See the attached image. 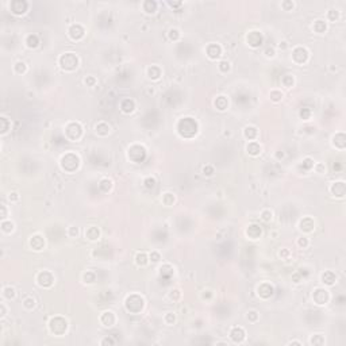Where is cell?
Wrapping results in <instances>:
<instances>
[{
    "label": "cell",
    "mask_w": 346,
    "mask_h": 346,
    "mask_svg": "<svg viewBox=\"0 0 346 346\" xmlns=\"http://www.w3.org/2000/svg\"><path fill=\"white\" fill-rule=\"evenodd\" d=\"M87 235H88V238L89 239H96L99 237V230L98 229H89L88 231H87Z\"/></svg>",
    "instance_id": "18"
},
{
    "label": "cell",
    "mask_w": 346,
    "mask_h": 346,
    "mask_svg": "<svg viewBox=\"0 0 346 346\" xmlns=\"http://www.w3.org/2000/svg\"><path fill=\"white\" fill-rule=\"evenodd\" d=\"M27 8V3L26 1H20V0H16V1H12L11 3V9H12L14 14H23Z\"/></svg>",
    "instance_id": "4"
},
{
    "label": "cell",
    "mask_w": 346,
    "mask_h": 346,
    "mask_svg": "<svg viewBox=\"0 0 346 346\" xmlns=\"http://www.w3.org/2000/svg\"><path fill=\"white\" fill-rule=\"evenodd\" d=\"M334 18H337V12L334 14V11H331L330 12V19H334Z\"/></svg>",
    "instance_id": "40"
},
{
    "label": "cell",
    "mask_w": 346,
    "mask_h": 346,
    "mask_svg": "<svg viewBox=\"0 0 346 346\" xmlns=\"http://www.w3.org/2000/svg\"><path fill=\"white\" fill-rule=\"evenodd\" d=\"M256 314H257V312H254V311H252V312H250V318H252L253 320L257 318V315H256Z\"/></svg>",
    "instance_id": "37"
},
{
    "label": "cell",
    "mask_w": 346,
    "mask_h": 346,
    "mask_svg": "<svg viewBox=\"0 0 346 346\" xmlns=\"http://www.w3.org/2000/svg\"><path fill=\"white\" fill-rule=\"evenodd\" d=\"M88 83H89V84H93V83H95V80H93V79H89Z\"/></svg>",
    "instance_id": "41"
},
{
    "label": "cell",
    "mask_w": 346,
    "mask_h": 346,
    "mask_svg": "<svg viewBox=\"0 0 346 346\" xmlns=\"http://www.w3.org/2000/svg\"><path fill=\"white\" fill-rule=\"evenodd\" d=\"M272 96H273V100H279L281 98V93L279 92H272Z\"/></svg>",
    "instance_id": "33"
},
{
    "label": "cell",
    "mask_w": 346,
    "mask_h": 346,
    "mask_svg": "<svg viewBox=\"0 0 346 346\" xmlns=\"http://www.w3.org/2000/svg\"><path fill=\"white\" fill-rule=\"evenodd\" d=\"M300 115H302V118L307 119V118H308V115H310V111H308V110H306V108H303L302 112H300Z\"/></svg>",
    "instance_id": "26"
},
{
    "label": "cell",
    "mask_w": 346,
    "mask_h": 346,
    "mask_svg": "<svg viewBox=\"0 0 346 346\" xmlns=\"http://www.w3.org/2000/svg\"><path fill=\"white\" fill-rule=\"evenodd\" d=\"M24 306L26 307L34 306V300H33V299H26V300H24Z\"/></svg>",
    "instance_id": "30"
},
{
    "label": "cell",
    "mask_w": 346,
    "mask_h": 346,
    "mask_svg": "<svg viewBox=\"0 0 346 346\" xmlns=\"http://www.w3.org/2000/svg\"><path fill=\"white\" fill-rule=\"evenodd\" d=\"M133 108H134V103H133V100H130V99L124 100L123 104H122V110H123L124 112L133 111Z\"/></svg>",
    "instance_id": "14"
},
{
    "label": "cell",
    "mask_w": 346,
    "mask_h": 346,
    "mask_svg": "<svg viewBox=\"0 0 346 346\" xmlns=\"http://www.w3.org/2000/svg\"><path fill=\"white\" fill-rule=\"evenodd\" d=\"M216 106H218V108H219V110H225V108H226V106H227L226 99H225V98H219L216 100Z\"/></svg>",
    "instance_id": "20"
},
{
    "label": "cell",
    "mask_w": 346,
    "mask_h": 346,
    "mask_svg": "<svg viewBox=\"0 0 346 346\" xmlns=\"http://www.w3.org/2000/svg\"><path fill=\"white\" fill-rule=\"evenodd\" d=\"M129 155L131 160L139 162V161H142L143 158H145V150H143V147H141V146H134L130 149Z\"/></svg>",
    "instance_id": "3"
},
{
    "label": "cell",
    "mask_w": 346,
    "mask_h": 346,
    "mask_svg": "<svg viewBox=\"0 0 346 346\" xmlns=\"http://www.w3.org/2000/svg\"><path fill=\"white\" fill-rule=\"evenodd\" d=\"M300 226H302V229H304L306 231H310V230H312L314 223H312V220H311L310 218H307V219H304V220L300 223Z\"/></svg>",
    "instance_id": "15"
},
{
    "label": "cell",
    "mask_w": 346,
    "mask_h": 346,
    "mask_svg": "<svg viewBox=\"0 0 346 346\" xmlns=\"http://www.w3.org/2000/svg\"><path fill=\"white\" fill-rule=\"evenodd\" d=\"M196 130H197V124L193 119L191 118H185V119L180 120L178 123V133L184 135V137H192L196 134Z\"/></svg>",
    "instance_id": "1"
},
{
    "label": "cell",
    "mask_w": 346,
    "mask_h": 346,
    "mask_svg": "<svg viewBox=\"0 0 346 346\" xmlns=\"http://www.w3.org/2000/svg\"><path fill=\"white\" fill-rule=\"evenodd\" d=\"M61 65H62V68H65L68 71H72V69H75V68L77 66V58L71 53L65 54V56L61 57Z\"/></svg>",
    "instance_id": "2"
},
{
    "label": "cell",
    "mask_w": 346,
    "mask_h": 346,
    "mask_svg": "<svg viewBox=\"0 0 346 346\" xmlns=\"http://www.w3.org/2000/svg\"><path fill=\"white\" fill-rule=\"evenodd\" d=\"M207 52H208V56L211 58H216L220 56V47H219L218 45H211Z\"/></svg>",
    "instance_id": "9"
},
{
    "label": "cell",
    "mask_w": 346,
    "mask_h": 346,
    "mask_svg": "<svg viewBox=\"0 0 346 346\" xmlns=\"http://www.w3.org/2000/svg\"><path fill=\"white\" fill-rule=\"evenodd\" d=\"M314 165V162H312V160H310V158H307V160H304V162H303V168L304 169H310L311 166Z\"/></svg>",
    "instance_id": "24"
},
{
    "label": "cell",
    "mask_w": 346,
    "mask_h": 346,
    "mask_svg": "<svg viewBox=\"0 0 346 346\" xmlns=\"http://www.w3.org/2000/svg\"><path fill=\"white\" fill-rule=\"evenodd\" d=\"M137 262L141 264V265H145L146 264V256L145 254H138L137 256Z\"/></svg>",
    "instance_id": "23"
},
{
    "label": "cell",
    "mask_w": 346,
    "mask_h": 346,
    "mask_svg": "<svg viewBox=\"0 0 346 346\" xmlns=\"http://www.w3.org/2000/svg\"><path fill=\"white\" fill-rule=\"evenodd\" d=\"M145 182H146L147 188H153V187H154V180H153V178H147Z\"/></svg>",
    "instance_id": "27"
},
{
    "label": "cell",
    "mask_w": 346,
    "mask_h": 346,
    "mask_svg": "<svg viewBox=\"0 0 346 346\" xmlns=\"http://www.w3.org/2000/svg\"><path fill=\"white\" fill-rule=\"evenodd\" d=\"M299 245H302V246H306V245H307V241H306V239H300V241H299Z\"/></svg>",
    "instance_id": "39"
},
{
    "label": "cell",
    "mask_w": 346,
    "mask_h": 346,
    "mask_svg": "<svg viewBox=\"0 0 346 346\" xmlns=\"http://www.w3.org/2000/svg\"><path fill=\"white\" fill-rule=\"evenodd\" d=\"M293 58L296 60L297 62H304L307 60V52L303 47H297L293 52Z\"/></svg>",
    "instance_id": "6"
},
{
    "label": "cell",
    "mask_w": 346,
    "mask_h": 346,
    "mask_svg": "<svg viewBox=\"0 0 346 346\" xmlns=\"http://www.w3.org/2000/svg\"><path fill=\"white\" fill-rule=\"evenodd\" d=\"M248 41L252 46H258V45H261V42H262V37L260 33L253 31V33H250V35L248 37Z\"/></svg>",
    "instance_id": "5"
},
{
    "label": "cell",
    "mask_w": 346,
    "mask_h": 346,
    "mask_svg": "<svg viewBox=\"0 0 346 346\" xmlns=\"http://www.w3.org/2000/svg\"><path fill=\"white\" fill-rule=\"evenodd\" d=\"M151 258H153V261H158V260H160V256L157 253H153L151 254Z\"/></svg>",
    "instance_id": "36"
},
{
    "label": "cell",
    "mask_w": 346,
    "mask_h": 346,
    "mask_svg": "<svg viewBox=\"0 0 346 346\" xmlns=\"http://www.w3.org/2000/svg\"><path fill=\"white\" fill-rule=\"evenodd\" d=\"M203 172H204V174H207V176H210V174H212V168L211 166H207V168H204L203 169Z\"/></svg>",
    "instance_id": "28"
},
{
    "label": "cell",
    "mask_w": 346,
    "mask_h": 346,
    "mask_svg": "<svg viewBox=\"0 0 346 346\" xmlns=\"http://www.w3.org/2000/svg\"><path fill=\"white\" fill-rule=\"evenodd\" d=\"M107 184H111V181H108V180H103L102 181V185L100 187H102L104 191H107Z\"/></svg>",
    "instance_id": "32"
},
{
    "label": "cell",
    "mask_w": 346,
    "mask_h": 346,
    "mask_svg": "<svg viewBox=\"0 0 346 346\" xmlns=\"http://www.w3.org/2000/svg\"><path fill=\"white\" fill-rule=\"evenodd\" d=\"M3 227H4V230H5V231H9V227L12 229V225H11V223H5V222H4V223H3Z\"/></svg>",
    "instance_id": "35"
},
{
    "label": "cell",
    "mask_w": 346,
    "mask_h": 346,
    "mask_svg": "<svg viewBox=\"0 0 346 346\" xmlns=\"http://www.w3.org/2000/svg\"><path fill=\"white\" fill-rule=\"evenodd\" d=\"M256 134H257V131H256V129H253V127H248V129L245 130V135L248 138H254Z\"/></svg>",
    "instance_id": "22"
},
{
    "label": "cell",
    "mask_w": 346,
    "mask_h": 346,
    "mask_svg": "<svg viewBox=\"0 0 346 346\" xmlns=\"http://www.w3.org/2000/svg\"><path fill=\"white\" fill-rule=\"evenodd\" d=\"M285 83H287V85L292 84V79H291V77H285Z\"/></svg>",
    "instance_id": "38"
},
{
    "label": "cell",
    "mask_w": 346,
    "mask_h": 346,
    "mask_svg": "<svg viewBox=\"0 0 346 346\" xmlns=\"http://www.w3.org/2000/svg\"><path fill=\"white\" fill-rule=\"evenodd\" d=\"M16 71L18 72H24V64H16Z\"/></svg>",
    "instance_id": "31"
},
{
    "label": "cell",
    "mask_w": 346,
    "mask_h": 346,
    "mask_svg": "<svg viewBox=\"0 0 346 346\" xmlns=\"http://www.w3.org/2000/svg\"><path fill=\"white\" fill-rule=\"evenodd\" d=\"M219 68H220V71L222 72H226V71H229V62H226V61H222L220 62V65H219Z\"/></svg>",
    "instance_id": "25"
},
{
    "label": "cell",
    "mask_w": 346,
    "mask_h": 346,
    "mask_svg": "<svg viewBox=\"0 0 346 346\" xmlns=\"http://www.w3.org/2000/svg\"><path fill=\"white\" fill-rule=\"evenodd\" d=\"M262 218H264L265 220H269V219H271V218H272V214L269 212V211H265V212L262 214Z\"/></svg>",
    "instance_id": "29"
},
{
    "label": "cell",
    "mask_w": 346,
    "mask_h": 346,
    "mask_svg": "<svg viewBox=\"0 0 346 346\" xmlns=\"http://www.w3.org/2000/svg\"><path fill=\"white\" fill-rule=\"evenodd\" d=\"M69 34H71V37L73 38V39H79V38H81V37L84 35V30H83V28H81L79 24H76V26H72L71 27Z\"/></svg>",
    "instance_id": "7"
},
{
    "label": "cell",
    "mask_w": 346,
    "mask_h": 346,
    "mask_svg": "<svg viewBox=\"0 0 346 346\" xmlns=\"http://www.w3.org/2000/svg\"><path fill=\"white\" fill-rule=\"evenodd\" d=\"M230 335H231V338H233L235 342H241L242 339H244V337H245V331L241 327H235V328H233V330H231Z\"/></svg>",
    "instance_id": "8"
},
{
    "label": "cell",
    "mask_w": 346,
    "mask_h": 346,
    "mask_svg": "<svg viewBox=\"0 0 346 346\" xmlns=\"http://www.w3.org/2000/svg\"><path fill=\"white\" fill-rule=\"evenodd\" d=\"M248 234L250 235V237H253V238H257L258 235L261 234V229H260V227H258V226H256V225H253V226H250V227H249Z\"/></svg>",
    "instance_id": "13"
},
{
    "label": "cell",
    "mask_w": 346,
    "mask_h": 346,
    "mask_svg": "<svg viewBox=\"0 0 346 346\" xmlns=\"http://www.w3.org/2000/svg\"><path fill=\"white\" fill-rule=\"evenodd\" d=\"M155 7H157V4H155L154 1H146V3H145V9H146L147 12H154Z\"/></svg>",
    "instance_id": "19"
},
{
    "label": "cell",
    "mask_w": 346,
    "mask_h": 346,
    "mask_svg": "<svg viewBox=\"0 0 346 346\" xmlns=\"http://www.w3.org/2000/svg\"><path fill=\"white\" fill-rule=\"evenodd\" d=\"M322 280H323V283L331 285V284H334V281H335V275H334L333 272H326V273L322 276Z\"/></svg>",
    "instance_id": "10"
},
{
    "label": "cell",
    "mask_w": 346,
    "mask_h": 346,
    "mask_svg": "<svg viewBox=\"0 0 346 346\" xmlns=\"http://www.w3.org/2000/svg\"><path fill=\"white\" fill-rule=\"evenodd\" d=\"M314 27H315V30L318 31V33H323V31L326 30V24H324L322 20H318V22L315 23V26H314Z\"/></svg>",
    "instance_id": "21"
},
{
    "label": "cell",
    "mask_w": 346,
    "mask_h": 346,
    "mask_svg": "<svg viewBox=\"0 0 346 346\" xmlns=\"http://www.w3.org/2000/svg\"><path fill=\"white\" fill-rule=\"evenodd\" d=\"M333 192L337 196H343V193H345V185H343V182H337V184L333 187Z\"/></svg>",
    "instance_id": "11"
},
{
    "label": "cell",
    "mask_w": 346,
    "mask_h": 346,
    "mask_svg": "<svg viewBox=\"0 0 346 346\" xmlns=\"http://www.w3.org/2000/svg\"><path fill=\"white\" fill-rule=\"evenodd\" d=\"M27 45H28L30 47H35L37 45H38V37L37 35H28V38H27Z\"/></svg>",
    "instance_id": "17"
},
{
    "label": "cell",
    "mask_w": 346,
    "mask_h": 346,
    "mask_svg": "<svg viewBox=\"0 0 346 346\" xmlns=\"http://www.w3.org/2000/svg\"><path fill=\"white\" fill-rule=\"evenodd\" d=\"M177 37H178V34H177V31H176V30L170 31V38H172V39H176Z\"/></svg>",
    "instance_id": "34"
},
{
    "label": "cell",
    "mask_w": 346,
    "mask_h": 346,
    "mask_svg": "<svg viewBox=\"0 0 346 346\" xmlns=\"http://www.w3.org/2000/svg\"><path fill=\"white\" fill-rule=\"evenodd\" d=\"M31 246L35 249V250H39V249L43 246V241H42V238H41V237H38V235H37V237H34V238L31 239Z\"/></svg>",
    "instance_id": "12"
},
{
    "label": "cell",
    "mask_w": 346,
    "mask_h": 346,
    "mask_svg": "<svg viewBox=\"0 0 346 346\" xmlns=\"http://www.w3.org/2000/svg\"><path fill=\"white\" fill-rule=\"evenodd\" d=\"M248 150H249V153L250 154H253V155H256V154H258L260 153V145H257V143H250L248 146Z\"/></svg>",
    "instance_id": "16"
}]
</instances>
